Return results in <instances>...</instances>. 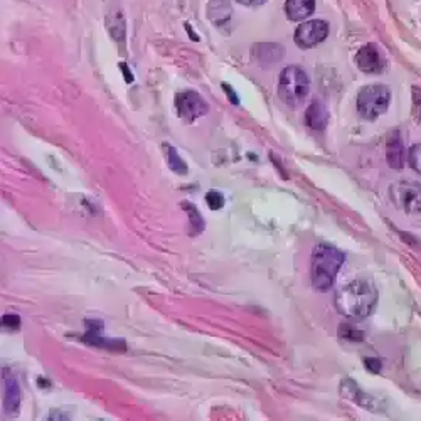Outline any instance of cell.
I'll use <instances>...</instances> for the list:
<instances>
[{
	"instance_id": "6da1fadb",
	"label": "cell",
	"mask_w": 421,
	"mask_h": 421,
	"mask_svg": "<svg viewBox=\"0 0 421 421\" xmlns=\"http://www.w3.org/2000/svg\"><path fill=\"white\" fill-rule=\"evenodd\" d=\"M378 303V290L369 280H354L335 293V307L349 321H364Z\"/></svg>"
},
{
	"instance_id": "7a4b0ae2",
	"label": "cell",
	"mask_w": 421,
	"mask_h": 421,
	"mask_svg": "<svg viewBox=\"0 0 421 421\" xmlns=\"http://www.w3.org/2000/svg\"><path fill=\"white\" fill-rule=\"evenodd\" d=\"M344 260L346 257L342 251L334 246L326 245V243L315 246L314 253H312V285L314 289L319 291L330 290L335 277H337V271L344 265Z\"/></svg>"
},
{
	"instance_id": "3957f363",
	"label": "cell",
	"mask_w": 421,
	"mask_h": 421,
	"mask_svg": "<svg viewBox=\"0 0 421 421\" xmlns=\"http://www.w3.org/2000/svg\"><path fill=\"white\" fill-rule=\"evenodd\" d=\"M309 76L300 66H289L282 71L280 81H278V96L286 107H300L309 95Z\"/></svg>"
},
{
	"instance_id": "277c9868",
	"label": "cell",
	"mask_w": 421,
	"mask_h": 421,
	"mask_svg": "<svg viewBox=\"0 0 421 421\" xmlns=\"http://www.w3.org/2000/svg\"><path fill=\"white\" fill-rule=\"evenodd\" d=\"M391 101L390 88L384 84H369L364 86L358 95V112L362 118L376 120L386 113Z\"/></svg>"
},
{
	"instance_id": "5b68a950",
	"label": "cell",
	"mask_w": 421,
	"mask_h": 421,
	"mask_svg": "<svg viewBox=\"0 0 421 421\" xmlns=\"http://www.w3.org/2000/svg\"><path fill=\"white\" fill-rule=\"evenodd\" d=\"M391 199L406 214L421 213V185L416 182L401 181L396 182L390 189Z\"/></svg>"
},
{
	"instance_id": "8992f818",
	"label": "cell",
	"mask_w": 421,
	"mask_h": 421,
	"mask_svg": "<svg viewBox=\"0 0 421 421\" xmlns=\"http://www.w3.org/2000/svg\"><path fill=\"white\" fill-rule=\"evenodd\" d=\"M329 36V24L326 20H309L303 22L295 31V44L302 49H310L317 46Z\"/></svg>"
},
{
	"instance_id": "52a82bcc",
	"label": "cell",
	"mask_w": 421,
	"mask_h": 421,
	"mask_svg": "<svg viewBox=\"0 0 421 421\" xmlns=\"http://www.w3.org/2000/svg\"><path fill=\"white\" fill-rule=\"evenodd\" d=\"M176 108L181 118L187 121L201 118V116H204L206 113L209 112L208 103H206L199 93L196 91L179 93V95L176 96Z\"/></svg>"
},
{
	"instance_id": "ba28073f",
	"label": "cell",
	"mask_w": 421,
	"mask_h": 421,
	"mask_svg": "<svg viewBox=\"0 0 421 421\" xmlns=\"http://www.w3.org/2000/svg\"><path fill=\"white\" fill-rule=\"evenodd\" d=\"M355 63L359 70L367 75H379L386 68V58L376 44H366L355 54Z\"/></svg>"
},
{
	"instance_id": "9c48e42d",
	"label": "cell",
	"mask_w": 421,
	"mask_h": 421,
	"mask_svg": "<svg viewBox=\"0 0 421 421\" xmlns=\"http://www.w3.org/2000/svg\"><path fill=\"white\" fill-rule=\"evenodd\" d=\"M386 159L392 169H403L404 147L399 132H391L386 141Z\"/></svg>"
},
{
	"instance_id": "30bf717a",
	"label": "cell",
	"mask_w": 421,
	"mask_h": 421,
	"mask_svg": "<svg viewBox=\"0 0 421 421\" xmlns=\"http://www.w3.org/2000/svg\"><path fill=\"white\" fill-rule=\"evenodd\" d=\"M305 123L307 127L315 132H321L329 123V112L322 103L315 101L305 110Z\"/></svg>"
},
{
	"instance_id": "8fae6325",
	"label": "cell",
	"mask_w": 421,
	"mask_h": 421,
	"mask_svg": "<svg viewBox=\"0 0 421 421\" xmlns=\"http://www.w3.org/2000/svg\"><path fill=\"white\" fill-rule=\"evenodd\" d=\"M341 391L346 398L358 403L359 406L367 408V410H374V399H372L369 395H366V392H362L361 388L352 381V379H344L341 384Z\"/></svg>"
},
{
	"instance_id": "7c38bea8",
	"label": "cell",
	"mask_w": 421,
	"mask_h": 421,
	"mask_svg": "<svg viewBox=\"0 0 421 421\" xmlns=\"http://www.w3.org/2000/svg\"><path fill=\"white\" fill-rule=\"evenodd\" d=\"M315 10V0H286L285 12L290 20H303Z\"/></svg>"
},
{
	"instance_id": "4fadbf2b",
	"label": "cell",
	"mask_w": 421,
	"mask_h": 421,
	"mask_svg": "<svg viewBox=\"0 0 421 421\" xmlns=\"http://www.w3.org/2000/svg\"><path fill=\"white\" fill-rule=\"evenodd\" d=\"M20 399H22V392H20L17 381H15L14 378H7L6 379V399H3L6 410L10 413L17 411L20 406Z\"/></svg>"
},
{
	"instance_id": "5bb4252c",
	"label": "cell",
	"mask_w": 421,
	"mask_h": 421,
	"mask_svg": "<svg viewBox=\"0 0 421 421\" xmlns=\"http://www.w3.org/2000/svg\"><path fill=\"white\" fill-rule=\"evenodd\" d=\"M254 56L263 63H275L283 58V47L280 44H257Z\"/></svg>"
},
{
	"instance_id": "9a60e30c",
	"label": "cell",
	"mask_w": 421,
	"mask_h": 421,
	"mask_svg": "<svg viewBox=\"0 0 421 421\" xmlns=\"http://www.w3.org/2000/svg\"><path fill=\"white\" fill-rule=\"evenodd\" d=\"M164 155H165V160H167L169 167H171V171L179 174V176L187 174V164L181 159L179 153H177V151L172 147V145H167V144L164 145Z\"/></svg>"
},
{
	"instance_id": "2e32d148",
	"label": "cell",
	"mask_w": 421,
	"mask_h": 421,
	"mask_svg": "<svg viewBox=\"0 0 421 421\" xmlns=\"http://www.w3.org/2000/svg\"><path fill=\"white\" fill-rule=\"evenodd\" d=\"M107 26L108 31H110L112 38L115 40H123L125 39V19L120 12H115V14H110L107 17Z\"/></svg>"
},
{
	"instance_id": "e0dca14e",
	"label": "cell",
	"mask_w": 421,
	"mask_h": 421,
	"mask_svg": "<svg viewBox=\"0 0 421 421\" xmlns=\"http://www.w3.org/2000/svg\"><path fill=\"white\" fill-rule=\"evenodd\" d=\"M339 337L346 342H362L364 341V332L349 326V323H342L339 327Z\"/></svg>"
},
{
	"instance_id": "ac0fdd59",
	"label": "cell",
	"mask_w": 421,
	"mask_h": 421,
	"mask_svg": "<svg viewBox=\"0 0 421 421\" xmlns=\"http://www.w3.org/2000/svg\"><path fill=\"white\" fill-rule=\"evenodd\" d=\"M206 202H208V206L213 210L221 209L222 206H224V197H222V194L220 191H209L206 194Z\"/></svg>"
},
{
	"instance_id": "d6986e66",
	"label": "cell",
	"mask_w": 421,
	"mask_h": 421,
	"mask_svg": "<svg viewBox=\"0 0 421 421\" xmlns=\"http://www.w3.org/2000/svg\"><path fill=\"white\" fill-rule=\"evenodd\" d=\"M408 160H410L411 167L418 174H421V144L413 145L410 155H408Z\"/></svg>"
},
{
	"instance_id": "ffe728a7",
	"label": "cell",
	"mask_w": 421,
	"mask_h": 421,
	"mask_svg": "<svg viewBox=\"0 0 421 421\" xmlns=\"http://www.w3.org/2000/svg\"><path fill=\"white\" fill-rule=\"evenodd\" d=\"M2 323H3V327H7V329L15 330L20 327V317L15 314H6L2 319Z\"/></svg>"
},
{
	"instance_id": "44dd1931",
	"label": "cell",
	"mask_w": 421,
	"mask_h": 421,
	"mask_svg": "<svg viewBox=\"0 0 421 421\" xmlns=\"http://www.w3.org/2000/svg\"><path fill=\"white\" fill-rule=\"evenodd\" d=\"M182 206H184V209L187 210L189 216H191V222H192V224H199L201 228H204V224H202V217H201V214L197 213V209L192 208V206L189 204V202H182Z\"/></svg>"
},
{
	"instance_id": "7402d4cb",
	"label": "cell",
	"mask_w": 421,
	"mask_h": 421,
	"mask_svg": "<svg viewBox=\"0 0 421 421\" xmlns=\"http://www.w3.org/2000/svg\"><path fill=\"white\" fill-rule=\"evenodd\" d=\"M364 366H366L367 371L374 372V374H378V372H381V369H383V362L376 358L364 359Z\"/></svg>"
},
{
	"instance_id": "603a6c76",
	"label": "cell",
	"mask_w": 421,
	"mask_h": 421,
	"mask_svg": "<svg viewBox=\"0 0 421 421\" xmlns=\"http://www.w3.org/2000/svg\"><path fill=\"white\" fill-rule=\"evenodd\" d=\"M222 90L228 93V98H229L231 103H233V105H240V98H238V95L233 91V88H231L228 83H222Z\"/></svg>"
},
{
	"instance_id": "cb8c5ba5",
	"label": "cell",
	"mask_w": 421,
	"mask_h": 421,
	"mask_svg": "<svg viewBox=\"0 0 421 421\" xmlns=\"http://www.w3.org/2000/svg\"><path fill=\"white\" fill-rule=\"evenodd\" d=\"M120 68H121V70H123L125 81H127V83H132V81H133V76H132L130 70H128V68H127V64H125V63H121V64H120Z\"/></svg>"
},
{
	"instance_id": "d4e9b609",
	"label": "cell",
	"mask_w": 421,
	"mask_h": 421,
	"mask_svg": "<svg viewBox=\"0 0 421 421\" xmlns=\"http://www.w3.org/2000/svg\"><path fill=\"white\" fill-rule=\"evenodd\" d=\"M236 2L243 3V6H261L266 0H236Z\"/></svg>"
}]
</instances>
